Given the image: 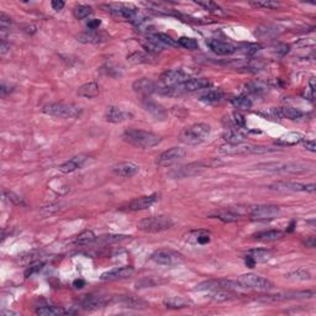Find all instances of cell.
Here are the masks:
<instances>
[{
	"mask_svg": "<svg viewBox=\"0 0 316 316\" xmlns=\"http://www.w3.org/2000/svg\"><path fill=\"white\" fill-rule=\"evenodd\" d=\"M135 273L134 267L131 266H125V267H116V268L110 269V271L104 272L100 276L101 280L105 282H114V280H122L127 279L130 276H132V274Z\"/></svg>",
	"mask_w": 316,
	"mask_h": 316,
	"instance_id": "9a60e30c",
	"label": "cell"
},
{
	"mask_svg": "<svg viewBox=\"0 0 316 316\" xmlns=\"http://www.w3.org/2000/svg\"><path fill=\"white\" fill-rule=\"evenodd\" d=\"M309 87H310L311 90V98L315 97V78H311L309 80Z\"/></svg>",
	"mask_w": 316,
	"mask_h": 316,
	"instance_id": "6f0895ef",
	"label": "cell"
},
{
	"mask_svg": "<svg viewBox=\"0 0 316 316\" xmlns=\"http://www.w3.org/2000/svg\"><path fill=\"white\" fill-rule=\"evenodd\" d=\"M283 235H284V232L280 231V230H264V231L261 232H256V234L252 235V237L255 240L269 242V241L279 240L283 237Z\"/></svg>",
	"mask_w": 316,
	"mask_h": 316,
	"instance_id": "f546056e",
	"label": "cell"
},
{
	"mask_svg": "<svg viewBox=\"0 0 316 316\" xmlns=\"http://www.w3.org/2000/svg\"><path fill=\"white\" fill-rule=\"evenodd\" d=\"M208 46L210 47V50L213 52L217 53V55L226 56V55H232L237 51L236 46H234L230 42H225V41H221V40H209Z\"/></svg>",
	"mask_w": 316,
	"mask_h": 316,
	"instance_id": "44dd1931",
	"label": "cell"
},
{
	"mask_svg": "<svg viewBox=\"0 0 316 316\" xmlns=\"http://www.w3.org/2000/svg\"><path fill=\"white\" fill-rule=\"evenodd\" d=\"M42 113L58 118H76L80 115L82 110L74 104L50 103L43 106Z\"/></svg>",
	"mask_w": 316,
	"mask_h": 316,
	"instance_id": "277c9868",
	"label": "cell"
},
{
	"mask_svg": "<svg viewBox=\"0 0 316 316\" xmlns=\"http://www.w3.org/2000/svg\"><path fill=\"white\" fill-rule=\"evenodd\" d=\"M124 140L140 148H152L161 143V136L138 129H129L124 132Z\"/></svg>",
	"mask_w": 316,
	"mask_h": 316,
	"instance_id": "6da1fadb",
	"label": "cell"
},
{
	"mask_svg": "<svg viewBox=\"0 0 316 316\" xmlns=\"http://www.w3.org/2000/svg\"><path fill=\"white\" fill-rule=\"evenodd\" d=\"M231 103L235 108L241 109V110H248V109L252 108V100L248 97H246V95H240V97L234 98Z\"/></svg>",
	"mask_w": 316,
	"mask_h": 316,
	"instance_id": "8d00e7d4",
	"label": "cell"
},
{
	"mask_svg": "<svg viewBox=\"0 0 316 316\" xmlns=\"http://www.w3.org/2000/svg\"><path fill=\"white\" fill-rule=\"evenodd\" d=\"M77 94L80 98H85V99H93V98L99 95V85L97 82H89L85 84L80 85L78 88Z\"/></svg>",
	"mask_w": 316,
	"mask_h": 316,
	"instance_id": "f1b7e54d",
	"label": "cell"
},
{
	"mask_svg": "<svg viewBox=\"0 0 316 316\" xmlns=\"http://www.w3.org/2000/svg\"><path fill=\"white\" fill-rule=\"evenodd\" d=\"M187 156V150L183 147H172L158 156L156 164L159 167H171L178 163Z\"/></svg>",
	"mask_w": 316,
	"mask_h": 316,
	"instance_id": "8fae6325",
	"label": "cell"
},
{
	"mask_svg": "<svg viewBox=\"0 0 316 316\" xmlns=\"http://www.w3.org/2000/svg\"><path fill=\"white\" fill-rule=\"evenodd\" d=\"M95 238H97V237H95L94 232L87 230V231H83L82 234H79L78 236L76 237L74 243L78 246H85V245H89V243L94 242Z\"/></svg>",
	"mask_w": 316,
	"mask_h": 316,
	"instance_id": "e575fe53",
	"label": "cell"
},
{
	"mask_svg": "<svg viewBox=\"0 0 316 316\" xmlns=\"http://www.w3.org/2000/svg\"><path fill=\"white\" fill-rule=\"evenodd\" d=\"M140 172V167L132 162H121L113 167V173L121 178H131Z\"/></svg>",
	"mask_w": 316,
	"mask_h": 316,
	"instance_id": "ffe728a7",
	"label": "cell"
},
{
	"mask_svg": "<svg viewBox=\"0 0 316 316\" xmlns=\"http://www.w3.org/2000/svg\"><path fill=\"white\" fill-rule=\"evenodd\" d=\"M269 190L273 192H280V193H314L315 192V184L310 183V184H304V183H296V182H289V180H280V182L272 183L268 185Z\"/></svg>",
	"mask_w": 316,
	"mask_h": 316,
	"instance_id": "30bf717a",
	"label": "cell"
},
{
	"mask_svg": "<svg viewBox=\"0 0 316 316\" xmlns=\"http://www.w3.org/2000/svg\"><path fill=\"white\" fill-rule=\"evenodd\" d=\"M220 153L227 156H246V155H257V153H268L273 152L276 150H271L269 147H263V146H256V145H247V143H236V145H227L221 146L220 147Z\"/></svg>",
	"mask_w": 316,
	"mask_h": 316,
	"instance_id": "52a82bcc",
	"label": "cell"
},
{
	"mask_svg": "<svg viewBox=\"0 0 316 316\" xmlns=\"http://www.w3.org/2000/svg\"><path fill=\"white\" fill-rule=\"evenodd\" d=\"M130 116L131 115H130L129 113L121 110L120 108H116V106H109L105 113L106 121L113 122V124H118V122L126 121Z\"/></svg>",
	"mask_w": 316,
	"mask_h": 316,
	"instance_id": "cb8c5ba5",
	"label": "cell"
},
{
	"mask_svg": "<svg viewBox=\"0 0 316 316\" xmlns=\"http://www.w3.org/2000/svg\"><path fill=\"white\" fill-rule=\"evenodd\" d=\"M211 217H215V219L221 220L222 222H235L240 219V215L231 210H219L215 211V213L210 214Z\"/></svg>",
	"mask_w": 316,
	"mask_h": 316,
	"instance_id": "d6a6232c",
	"label": "cell"
},
{
	"mask_svg": "<svg viewBox=\"0 0 316 316\" xmlns=\"http://www.w3.org/2000/svg\"><path fill=\"white\" fill-rule=\"evenodd\" d=\"M287 278L290 280H296V282H305V280L311 279V274L306 269L300 268L288 274Z\"/></svg>",
	"mask_w": 316,
	"mask_h": 316,
	"instance_id": "f35d334b",
	"label": "cell"
},
{
	"mask_svg": "<svg viewBox=\"0 0 316 316\" xmlns=\"http://www.w3.org/2000/svg\"><path fill=\"white\" fill-rule=\"evenodd\" d=\"M36 314L37 315H42V316H55V315H59V314H66V311L62 310L61 308H57V306L43 305L37 308Z\"/></svg>",
	"mask_w": 316,
	"mask_h": 316,
	"instance_id": "74e56055",
	"label": "cell"
},
{
	"mask_svg": "<svg viewBox=\"0 0 316 316\" xmlns=\"http://www.w3.org/2000/svg\"><path fill=\"white\" fill-rule=\"evenodd\" d=\"M211 85V82L206 78H194L189 79L184 84H182L183 92H198V90L205 89Z\"/></svg>",
	"mask_w": 316,
	"mask_h": 316,
	"instance_id": "484cf974",
	"label": "cell"
},
{
	"mask_svg": "<svg viewBox=\"0 0 316 316\" xmlns=\"http://www.w3.org/2000/svg\"><path fill=\"white\" fill-rule=\"evenodd\" d=\"M114 301L121 305L122 308L134 309V310H145L148 308V304L145 300L134 295H120L114 298Z\"/></svg>",
	"mask_w": 316,
	"mask_h": 316,
	"instance_id": "2e32d148",
	"label": "cell"
},
{
	"mask_svg": "<svg viewBox=\"0 0 316 316\" xmlns=\"http://www.w3.org/2000/svg\"><path fill=\"white\" fill-rule=\"evenodd\" d=\"M132 88H134L135 92L143 95L145 98L148 97V95L153 94V93H158V89H159L157 83L153 82V80H151V79L148 78L137 79L136 82L132 84Z\"/></svg>",
	"mask_w": 316,
	"mask_h": 316,
	"instance_id": "e0dca14e",
	"label": "cell"
},
{
	"mask_svg": "<svg viewBox=\"0 0 316 316\" xmlns=\"http://www.w3.org/2000/svg\"><path fill=\"white\" fill-rule=\"evenodd\" d=\"M177 42H178V46H180V47L183 48H187V50H190V51H194L199 48V43H198L197 40L193 39V37L183 36L180 37Z\"/></svg>",
	"mask_w": 316,
	"mask_h": 316,
	"instance_id": "b9f144b4",
	"label": "cell"
},
{
	"mask_svg": "<svg viewBox=\"0 0 316 316\" xmlns=\"http://www.w3.org/2000/svg\"><path fill=\"white\" fill-rule=\"evenodd\" d=\"M305 138L303 134L300 132H288V134L282 135L279 138H276V143L279 146H294L298 143L303 142V140Z\"/></svg>",
	"mask_w": 316,
	"mask_h": 316,
	"instance_id": "4316f807",
	"label": "cell"
},
{
	"mask_svg": "<svg viewBox=\"0 0 316 316\" xmlns=\"http://www.w3.org/2000/svg\"><path fill=\"white\" fill-rule=\"evenodd\" d=\"M157 200H158L157 194L146 195V197L137 198V199H134L132 201H130L129 205H127V210L130 211L146 210V209L151 208V206H152Z\"/></svg>",
	"mask_w": 316,
	"mask_h": 316,
	"instance_id": "d6986e66",
	"label": "cell"
},
{
	"mask_svg": "<svg viewBox=\"0 0 316 316\" xmlns=\"http://www.w3.org/2000/svg\"><path fill=\"white\" fill-rule=\"evenodd\" d=\"M238 284L243 288H247V289L261 290V292H267V290H271L274 287L271 280H268L264 276L253 273L242 274L238 278Z\"/></svg>",
	"mask_w": 316,
	"mask_h": 316,
	"instance_id": "9c48e42d",
	"label": "cell"
},
{
	"mask_svg": "<svg viewBox=\"0 0 316 316\" xmlns=\"http://www.w3.org/2000/svg\"><path fill=\"white\" fill-rule=\"evenodd\" d=\"M187 80H189V76L182 69H169L162 73L161 82L164 87H177V85L184 84Z\"/></svg>",
	"mask_w": 316,
	"mask_h": 316,
	"instance_id": "5bb4252c",
	"label": "cell"
},
{
	"mask_svg": "<svg viewBox=\"0 0 316 316\" xmlns=\"http://www.w3.org/2000/svg\"><path fill=\"white\" fill-rule=\"evenodd\" d=\"M137 227L143 232L148 234H157V232L166 231L173 227V220L168 216L159 215V216H150L146 219L141 220Z\"/></svg>",
	"mask_w": 316,
	"mask_h": 316,
	"instance_id": "5b68a950",
	"label": "cell"
},
{
	"mask_svg": "<svg viewBox=\"0 0 316 316\" xmlns=\"http://www.w3.org/2000/svg\"><path fill=\"white\" fill-rule=\"evenodd\" d=\"M142 105L145 108V110L147 113H150L156 120H166L167 118V111L164 110V108L162 105H159L158 103H156L155 100L150 99L148 97H146L142 101Z\"/></svg>",
	"mask_w": 316,
	"mask_h": 316,
	"instance_id": "603a6c76",
	"label": "cell"
},
{
	"mask_svg": "<svg viewBox=\"0 0 316 316\" xmlns=\"http://www.w3.org/2000/svg\"><path fill=\"white\" fill-rule=\"evenodd\" d=\"M250 5L253 6V8L257 9H269V10H273V9L279 8V3L276 1H271V0H262V1H250Z\"/></svg>",
	"mask_w": 316,
	"mask_h": 316,
	"instance_id": "ee69618b",
	"label": "cell"
},
{
	"mask_svg": "<svg viewBox=\"0 0 316 316\" xmlns=\"http://www.w3.org/2000/svg\"><path fill=\"white\" fill-rule=\"evenodd\" d=\"M78 41L83 43H100L104 42L108 40V36L103 32H98V31H87L83 32V34L78 35Z\"/></svg>",
	"mask_w": 316,
	"mask_h": 316,
	"instance_id": "83f0119b",
	"label": "cell"
},
{
	"mask_svg": "<svg viewBox=\"0 0 316 316\" xmlns=\"http://www.w3.org/2000/svg\"><path fill=\"white\" fill-rule=\"evenodd\" d=\"M234 124L235 126H237L238 129H243V127H246L245 116L240 113H234Z\"/></svg>",
	"mask_w": 316,
	"mask_h": 316,
	"instance_id": "681fc988",
	"label": "cell"
},
{
	"mask_svg": "<svg viewBox=\"0 0 316 316\" xmlns=\"http://www.w3.org/2000/svg\"><path fill=\"white\" fill-rule=\"evenodd\" d=\"M153 36H155L156 39H157L158 41L162 43V45L166 46V47H177V46H178V42H177L176 40H173L171 36H168L167 34L156 32V34H153Z\"/></svg>",
	"mask_w": 316,
	"mask_h": 316,
	"instance_id": "7bdbcfd3",
	"label": "cell"
},
{
	"mask_svg": "<svg viewBox=\"0 0 316 316\" xmlns=\"http://www.w3.org/2000/svg\"><path fill=\"white\" fill-rule=\"evenodd\" d=\"M84 285H85V282L83 279H76L73 282V287L76 288V289H82Z\"/></svg>",
	"mask_w": 316,
	"mask_h": 316,
	"instance_id": "9f6ffc18",
	"label": "cell"
},
{
	"mask_svg": "<svg viewBox=\"0 0 316 316\" xmlns=\"http://www.w3.org/2000/svg\"><path fill=\"white\" fill-rule=\"evenodd\" d=\"M101 25V21L99 19H93V20H89L87 24V27L89 29V31H97V29H99V26Z\"/></svg>",
	"mask_w": 316,
	"mask_h": 316,
	"instance_id": "816d5d0a",
	"label": "cell"
},
{
	"mask_svg": "<svg viewBox=\"0 0 316 316\" xmlns=\"http://www.w3.org/2000/svg\"><path fill=\"white\" fill-rule=\"evenodd\" d=\"M103 240L105 242H121V241L130 240V236H124V235H110V236H104Z\"/></svg>",
	"mask_w": 316,
	"mask_h": 316,
	"instance_id": "c3c4849f",
	"label": "cell"
},
{
	"mask_svg": "<svg viewBox=\"0 0 316 316\" xmlns=\"http://www.w3.org/2000/svg\"><path fill=\"white\" fill-rule=\"evenodd\" d=\"M110 303V299L106 296V295H84L80 300H79V306L83 309V310H98V309H101L104 306H106Z\"/></svg>",
	"mask_w": 316,
	"mask_h": 316,
	"instance_id": "7c38bea8",
	"label": "cell"
},
{
	"mask_svg": "<svg viewBox=\"0 0 316 316\" xmlns=\"http://www.w3.org/2000/svg\"><path fill=\"white\" fill-rule=\"evenodd\" d=\"M206 168L205 163H190L188 166H183L180 168L176 169L174 172H172L171 176L173 178H187V177H192V176H197L200 172H203L204 169Z\"/></svg>",
	"mask_w": 316,
	"mask_h": 316,
	"instance_id": "ac0fdd59",
	"label": "cell"
},
{
	"mask_svg": "<svg viewBox=\"0 0 316 316\" xmlns=\"http://www.w3.org/2000/svg\"><path fill=\"white\" fill-rule=\"evenodd\" d=\"M303 143H304V147H305L306 150L310 151V152H316L315 141H314V140H305V138H304Z\"/></svg>",
	"mask_w": 316,
	"mask_h": 316,
	"instance_id": "f5cc1de1",
	"label": "cell"
},
{
	"mask_svg": "<svg viewBox=\"0 0 316 316\" xmlns=\"http://www.w3.org/2000/svg\"><path fill=\"white\" fill-rule=\"evenodd\" d=\"M247 256L251 257L256 263H259V262L268 261L272 257V252L269 250H264V248H256V250L248 251Z\"/></svg>",
	"mask_w": 316,
	"mask_h": 316,
	"instance_id": "1f68e13d",
	"label": "cell"
},
{
	"mask_svg": "<svg viewBox=\"0 0 316 316\" xmlns=\"http://www.w3.org/2000/svg\"><path fill=\"white\" fill-rule=\"evenodd\" d=\"M9 50H10V45H8V43L5 42V40H1V47H0V52H1V55L8 52Z\"/></svg>",
	"mask_w": 316,
	"mask_h": 316,
	"instance_id": "11a10c76",
	"label": "cell"
},
{
	"mask_svg": "<svg viewBox=\"0 0 316 316\" xmlns=\"http://www.w3.org/2000/svg\"><path fill=\"white\" fill-rule=\"evenodd\" d=\"M10 24H11V19L8 18L4 13L0 14V26H1V30L5 31V30L10 26Z\"/></svg>",
	"mask_w": 316,
	"mask_h": 316,
	"instance_id": "f907efd6",
	"label": "cell"
},
{
	"mask_svg": "<svg viewBox=\"0 0 316 316\" xmlns=\"http://www.w3.org/2000/svg\"><path fill=\"white\" fill-rule=\"evenodd\" d=\"M280 113H282V116L290 118V120H294V121L295 120H300L305 116L303 111L295 108H283Z\"/></svg>",
	"mask_w": 316,
	"mask_h": 316,
	"instance_id": "60d3db41",
	"label": "cell"
},
{
	"mask_svg": "<svg viewBox=\"0 0 316 316\" xmlns=\"http://www.w3.org/2000/svg\"><path fill=\"white\" fill-rule=\"evenodd\" d=\"M224 99V93L221 90H209L199 97V100L205 104H217Z\"/></svg>",
	"mask_w": 316,
	"mask_h": 316,
	"instance_id": "4dcf8cb0",
	"label": "cell"
},
{
	"mask_svg": "<svg viewBox=\"0 0 316 316\" xmlns=\"http://www.w3.org/2000/svg\"><path fill=\"white\" fill-rule=\"evenodd\" d=\"M89 157L85 155H79L76 156V157L71 158L69 161L64 162L63 164L58 167V169L62 172V173H72V172L77 171V169H80L82 167H84V164L87 163Z\"/></svg>",
	"mask_w": 316,
	"mask_h": 316,
	"instance_id": "7402d4cb",
	"label": "cell"
},
{
	"mask_svg": "<svg viewBox=\"0 0 316 316\" xmlns=\"http://www.w3.org/2000/svg\"><path fill=\"white\" fill-rule=\"evenodd\" d=\"M210 126L208 124H194L192 126L183 130L179 135V138L182 142L187 145H200L210 135Z\"/></svg>",
	"mask_w": 316,
	"mask_h": 316,
	"instance_id": "7a4b0ae2",
	"label": "cell"
},
{
	"mask_svg": "<svg viewBox=\"0 0 316 316\" xmlns=\"http://www.w3.org/2000/svg\"><path fill=\"white\" fill-rule=\"evenodd\" d=\"M150 55L147 53H143L141 51H136V52L131 53V55L127 56V62L131 64H143V63H152L151 61Z\"/></svg>",
	"mask_w": 316,
	"mask_h": 316,
	"instance_id": "836d02e7",
	"label": "cell"
},
{
	"mask_svg": "<svg viewBox=\"0 0 316 316\" xmlns=\"http://www.w3.org/2000/svg\"><path fill=\"white\" fill-rule=\"evenodd\" d=\"M305 245H306V247H310V248L315 247V245H316L315 237H309L308 240L305 241Z\"/></svg>",
	"mask_w": 316,
	"mask_h": 316,
	"instance_id": "680465c9",
	"label": "cell"
},
{
	"mask_svg": "<svg viewBox=\"0 0 316 316\" xmlns=\"http://www.w3.org/2000/svg\"><path fill=\"white\" fill-rule=\"evenodd\" d=\"M93 14V9L90 8L89 5H77L74 6L73 9V15L74 18L78 19V20H83V19L88 18L89 15Z\"/></svg>",
	"mask_w": 316,
	"mask_h": 316,
	"instance_id": "ab89813d",
	"label": "cell"
},
{
	"mask_svg": "<svg viewBox=\"0 0 316 316\" xmlns=\"http://www.w3.org/2000/svg\"><path fill=\"white\" fill-rule=\"evenodd\" d=\"M224 140L227 143H231V145L243 143L245 142V135L240 131L238 127L235 126V124L232 122V125H230L226 129V131L224 132Z\"/></svg>",
	"mask_w": 316,
	"mask_h": 316,
	"instance_id": "d4e9b609",
	"label": "cell"
},
{
	"mask_svg": "<svg viewBox=\"0 0 316 316\" xmlns=\"http://www.w3.org/2000/svg\"><path fill=\"white\" fill-rule=\"evenodd\" d=\"M198 5L203 6L204 9H206V10L211 11V13H221V8H220L219 5L216 3H214V1H197Z\"/></svg>",
	"mask_w": 316,
	"mask_h": 316,
	"instance_id": "bcb514c9",
	"label": "cell"
},
{
	"mask_svg": "<svg viewBox=\"0 0 316 316\" xmlns=\"http://www.w3.org/2000/svg\"><path fill=\"white\" fill-rule=\"evenodd\" d=\"M4 198H5V199L9 201V203H13L14 205H20V206L26 205V204H25V201L22 200V198H20L19 195H16L15 193L8 192V190H4Z\"/></svg>",
	"mask_w": 316,
	"mask_h": 316,
	"instance_id": "f6af8a7d",
	"label": "cell"
},
{
	"mask_svg": "<svg viewBox=\"0 0 316 316\" xmlns=\"http://www.w3.org/2000/svg\"><path fill=\"white\" fill-rule=\"evenodd\" d=\"M105 8L115 18L124 19V20H127L137 26L146 21L145 16L138 11V9L134 8V6L122 5V4H110V5H105Z\"/></svg>",
	"mask_w": 316,
	"mask_h": 316,
	"instance_id": "3957f363",
	"label": "cell"
},
{
	"mask_svg": "<svg viewBox=\"0 0 316 316\" xmlns=\"http://www.w3.org/2000/svg\"><path fill=\"white\" fill-rule=\"evenodd\" d=\"M269 172H282V173H305L313 168V164L308 162H287V163H261L256 167Z\"/></svg>",
	"mask_w": 316,
	"mask_h": 316,
	"instance_id": "8992f818",
	"label": "cell"
},
{
	"mask_svg": "<svg viewBox=\"0 0 316 316\" xmlns=\"http://www.w3.org/2000/svg\"><path fill=\"white\" fill-rule=\"evenodd\" d=\"M51 5H52L53 10L59 11L64 8V1H62V0H53L52 3H51Z\"/></svg>",
	"mask_w": 316,
	"mask_h": 316,
	"instance_id": "db71d44e",
	"label": "cell"
},
{
	"mask_svg": "<svg viewBox=\"0 0 316 316\" xmlns=\"http://www.w3.org/2000/svg\"><path fill=\"white\" fill-rule=\"evenodd\" d=\"M166 305H167V308L180 309V308H187L188 303L185 300H183V299L173 298V299H171V300L166 301Z\"/></svg>",
	"mask_w": 316,
	"mask_h": 316,
	"instance_id": "7dc6e473",
	"label": "cell"
},
{
	"mask_svg": "<svg viewBox=\"0 0 316 316\" xmlns=\"http://www.w3.org/2000/svg\"><path fill=\"white\" fill-rule=\"evenodd\" d=\"M280 208L276 205H258L253 206L250 210L252 220H271L279 215Z\"/></svg>",
	"mask_w": 316,
	"mask_h": 316,
	"instance_id": "4fadbf2b",
	"label": "cell"
},
{
	"mask_svg": "<svg viewBox=\"0 0 316 316\" xmlns=\"http://www.w3.org/2000/svg\"><path fill=\"white\" fill-rule=\"evenodd\" d=\"M190 235L194 238V242L198 243V245H206V243L210 242L211 240V235L210 232L205 231V230H198V231L190 232Z\"/></svg>",
	"mask_w": 316,
	"mask_h": 316,
	"instance_id": "d590c367",
	"label": "cell"
},
{
	"mask_svg": "<svg viewBox=\"0 0 316 316\" xmlns=\"http://www.w3.org/2000/svg\"><path fill=\"white\" fill-rule=\"evenodd\" d=\"M151 259L155 263L159 264V266H179V264L184 263L185 258L182 253L178 251L169 250V248H162V250H157L151 255Z\"/></svg>",
	"mask_w": 316,
	"mask_h": 316,
	"instance_id": "ba28073f",
	"label": "cell"
}]
</instances>
